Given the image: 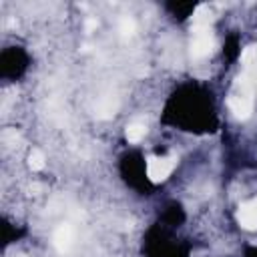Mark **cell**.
<instances>
[{"instance_id":"6da1fadb","label":"cell","mask_w":257,"mask_h":257,"mask_svg":"<svg viewBox=\"0 0 257 257\" xmlns=\"http://www.w3.org/2000/svg\"><path fill=\"white\" fill-rule=\"evenodd\" d=\"M177 167V157L169 155V157H149L147 159V177L153 183H163L173 169Z\"/></svg>"},{"instance_id":"7a4b0ae2","label":"cell","mask_w":257,"mask_h":257,"mask_svg":"<svg viewBox=\"0 0 257 257\" xmlns=\"http://www.w3.org/2000/svg\"><path fill=\"white\" fill-rule=\"evenodd\" d=\"M215 48H217V40H215L211 28L193 30V38H191V44H189V50H191L193 58H205Z\"/></svg>"},{"instance_id":"3957f363","label":"cell","mask_w":257,"mask_h":257,"mask_svg":"<svg viewBox=\"0 0 257 257\" xmlns=\"http://www.w3.org/2000/svg\"><path fill=\"white\" fill-rule=\"evenodd\" d=\"M257 90V70H247L243 68V72L235 78L233 82V92L235 96H245V98H253Z\"/></svg>"},{"instance_id":"277c9868","label":"cell","mask_w":257,"mask_h":257,"mask_svg":"<svg viewBox=\"0 0 257 257\" xmlns=\"http://www.w3.org/2000/svg\"><path fill=\"white\" fill-rule=\"evenodd\" d=\"M237 221L243 229L247 231H255L257 229V197L243 203L237 211Z\"/></svg>"},{"instance_id":"5b68a950","label":"cell","mask_w":257,"mask_h":257,"mask_svg":"<svg viewBox=\"0 0 257 257\" xmlns=\"http://www.w3.org/2000/svg\"><path fill=\"white\" fill-rule=\"evenodd\" d=\"M72 241H74V231L66 223L60 225L54 231V235H52V243H54V247H56L58 253H68L72 249Z\"/></svg>"},{"instance_id":"8992f818","label":"cell","mask_w":257,"mask_h":257,"mask_svg":"<svg viewBox=\"0 0 257 257\" xmlns=\"http://www.w3.org/2000/svg\"><path fill=\"white\" fill-rule=\"evenodd\" d=\"M229 108L231 112L239 118V120H247L253 112V98H245V96H229Z\"/></svg>"},{"instance_id":"52a82bcc","label":"cell","mask_w":257,"mask_h":257,"mask_svg":"<svg viewBox=\"0 0 257 257\" xmlns=\"http://www.w3.org/2000/svg\"><path fill=\"white\" fill-rule=\"evenodd\" d=\"M211 22H213V14H211L209 6H205V4L197 6V10H195L193 16H191V28H193V30L211 28Z\"/></svg>"},{"instance_id":"ba28073f","label":"cell","mask_w":257,"mask_h":257,"mask_svg":"<svg viewBox=\"0 0 257 257\" xmlns=\"http://www.w3.org/2000/svg\"><path fill=\"white\" fill-rule=\"evenodd\" d=\"M124 135H126V139H128L131 143H139V141L147 135V122H143V120L131 122V124L126 126V131H124Z\"/></svg>"},{"instance_id":"9c48e42d","label":"cell","mask_w":257,"mask_h":257,"mask_svg":"<svg viewBox=\"0 0 257 257\" xmlns=\"http://www.w3.org/2000/svg\"><path fill=\"white\" fill-rule=\"evenodd\" d=\"M241 64L247 70H257V44H249L241 52Z\"/></svg>"},{"instance_id":"30bf717a","label":"cell","mask_w":257,"mask_h":257,"mask_svg":"<svg viewBox=\"0 0 257 257\" xmlns=\"http://www.w3.org/2000/svg\"><path fill=\"white\" fill-rule=\"evenodd\" d=\"M114 112H116V100H114L112 96L102 98V100L98 102V106H96V116H98V118H110Z\"/></svg>"},{"instance_id":"8fae6325","label":"cell","mask_w":257,"mask_h":257,"mask_svg":"<svg viewBox=\"0 0 257 257\" xmlns=\"http://www.w3.org/2000/svg\"><path fill=\"white\" fill-rule=\"evenodd\" d=\"M28 167H30L32 171H40V169L44 167V153L38 151V149H34V151L28 155Z\"/></svg>"},{"instance_id":"7c38bea8","label":"cell","mask_w":257,"mask_h":257,"mask_svg":"<svg viewBox=\"0 0 257 257\" xmlns=\"http://www.w3.org/2000/svg\"><path fill=\"white\" fill-rule=\"evenodd\" d=\"M118 30H120L124 36H131V34L135 32V22H133L131 18H122L120 24H118Z\"/></svg>"},{"instance_id":"4fadbf2b","label":"cell","mask_w":257,"mask_h":257,"mask_svg":"<svg viewBox=\"0 0 257 257\" xmlns=\"http://www.w3.org/2000/svg\"><path fill=\"white\" fill-rule=\"evenodd\" d=\"M96 26H98L96 18H88V20H86V30H94Z\"/></svg>"},{"instance_id":"5bb4252c","label":"cell","mask_w":257,"mask_h":257,"mask_svg":"<svg viewBox=\"0 0 257 257\" xmlns=\"http://www.w3.org/2000/svg\"><path fill=\"white\" fill-rule=\"evenodd\" d=\"M30 195H36V191H40V185H30Z\"/></svg>"},{"instance_id":"9a60e30c","label":"cell","mask_w":257,"mask_h":257,"mask_svg":"<svg viewBox=\"0 0 257 257\" xmlns=\"http://www.w3.org/2000/svg\"><path fill=\"white\" fill-rule=\"evenodd\" d=\"M18 257H26V255H18Z\"/></svg>"}]
</instances>
